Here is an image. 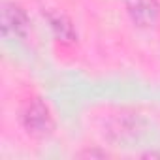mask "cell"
Returning <instances> with one entry per match:
<instances>
[{
  "label": "cell",
  "mask_w": 160,
  "mask_h": 160,
  "mask_svg": "<svg viewBox=\"0 0 160 160\" xmlns=\"http://www.w3.org/2000/svg\"><path fill=\"white\" fill-rule=\"evenodd\" d=\"M21 124L28 136L43 139L55 132V117L42 98H32L21 111Z\"/></svg>",
  "instance_id": "1"
},
{
  "label": "cell",
  "mask_w": 160,
  "mask_h": 160,
  "mask_svg": "<svg viewBox=\"0 0 160 160\" xmlns=\"http://www.w3.org/2000/svg\"><path fill=\"white\" fill-rule=\"evenodd\" d=\"M0 28L6 38L25 40L30 32V19L23 6L15 2H2L0 6Z\"/></svg>",
  "instance_id": "2"
},
{
  "label": "cell",
  "mask_w": 160,
  "mask_h": 160,
  "mask_svg": "<svg viewBox=\"0 0 160 160\" xmlns=\"http://www.w3.org/2000/svg\"><path fill=\"white\" fill-rule=\"evenodd\" d=\"M124 8L138 28H151L160 19V4L156 0H124Z\"/></svg>",
  "instance_id": "3"
},
{
  "label": "cell",
  "mask_w": 160,
  "mask_h": 160,
  "mask_svg": "<svg viewBox=\"0 0 160 160\" xmlns=\"http://www.w3.org/2000/svg\"><path fill=\"white\" fill-rule=\"evenodd\" d=\"M45 17H47V23H49L53 34L60 42H64V43H75L77 42V30H75V27L68 15H64L62 12H47Z\"/></svg>",
  "instance_id": "4"
},
{
  "label": "cell",
  "mask_w": 160,
  "mask_h": 160,
  "mask_svg": "<svg viewBox=\"0 0 160 160\" xmlns=\"http://www.w3.org/2000/svg\"><path fill=\"white\" fill-rule=\"evenodd\" d=\"M79 156H83V158H92V156L106 158L108 152H106V151H96V149H87V151H81V152H79Z\"/></svg>",
  "instance_id": "5"
}]
</instances>
